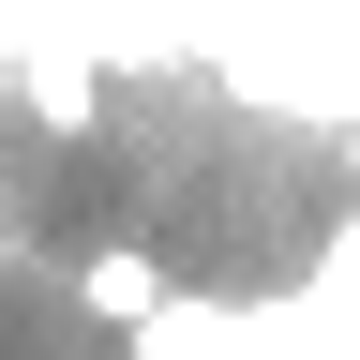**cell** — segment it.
Instances as JSON below:
<instances>
[{"instance_id":"1","label":"cell","mask_w":360,"mask_h":360,"mask_svg":"<svg viewBox=\"0 0 360 360\" xmlns=\"http://www.w3.org/2000/svg\"><path fill=\"white\" fill-rule=\"evenodd\" d=\"M0 360H360V0H0Z\"/></svg>"}]
</instances>
